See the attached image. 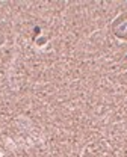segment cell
Segmentation results:
<instances>
[{"mask_svg":"<svg viewBox=\"0 0 127 157\" xmlns=\"http://www.w3.org/2000/svg\"><path fill=\"white\" fill-rule=\"evenodd\" d=\"M112 33L117 38L127 41V11L114 20V23H112Z\"/></svg>","mask_w":127,"mask_h":157,"instance_id":"1","label":"cell"}]
</instances>
